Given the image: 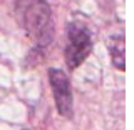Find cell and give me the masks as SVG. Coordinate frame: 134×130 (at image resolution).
<instances>
[{
  "label": "cell",
  "instance_id": "5",
  "mask_svg": "<svg viewBox=\"0 0 134 130\" xmlns=\"http://www.w3.org/2000/svg\"><path fill=\"white\" fill-rule=\"evenodd\" d=\"M20 130H27V128H20Z\"/></svg>",
  "mask_w": 134,
  "mask_h": 130
},
{
  "label": "cell",
  "instance_id": "1",
  "mask_svg": "<svg viewBox=\"0 0 134 130\" xmlns=\"http://www.w3.org/2000/svg\"><path fill=\"white\" fill-rule=\"evenodd\" d=\"M15 18L27 37L39 47H45L52 42L54 20L45 0H17Z\"/></svg>",
  "mask_w": 134,
  "mask_h": 130
},
{
  "label": "cell",
  "instance_id": "2",
  "mask_svg": "<svg viewBox=\"0 0 134 130\" xmlns=\"http://www.w3.org/2000/svg\"><path fill=\"white\" fill-rule=\"evenodd\" d=\"M67 47H65V64L69 70H75L91 55L92 39L86 25L81 22H72L67 27Z\"/></svg>",
  "mask_w": 134,
  "mask_h": 130
},
{
  "label": "cell",
  "instance_id": "4",
  "mask_svg": "<svg viewBox=\"0 0 134 130\" xmlns=\"http://www.w3.org/2000/svg\"><path fill=\"white\" fill-rule=\"evenodd\" d=\"M111 58L117 70H124V39L116 37L111 42Z\"/></svg>",
  "mask_w": 134,
  "mask_h": 130
},
{
  "label": "cell",
  "instance_id": "3",
  "mask_svg": "<svg viewBox=\"0 0 134 130\" xmlns=\"http://www.w3.org/2000/svg\"><path fill=\"white\" fill-rule=\"evenodd\" d=\"M49 82L52 87L54 100H55L59 114L65 119H70L72 117V90H70L69 77L59 69H50Z\"/></svg>",
  "mask_w": 134,
  "mask_h": 130
}]
</instances>
